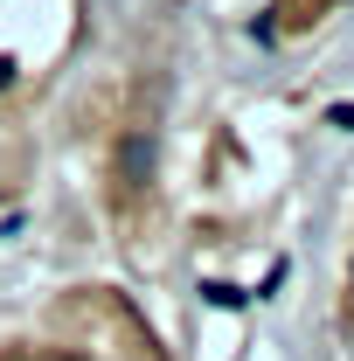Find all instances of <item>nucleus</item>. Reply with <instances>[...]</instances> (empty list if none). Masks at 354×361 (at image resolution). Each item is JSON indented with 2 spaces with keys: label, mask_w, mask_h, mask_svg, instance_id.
<instances>
[]
</instances>
